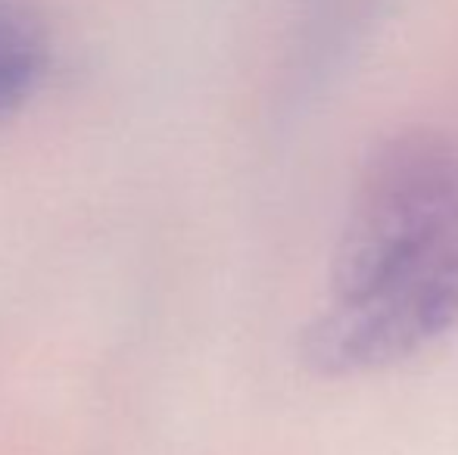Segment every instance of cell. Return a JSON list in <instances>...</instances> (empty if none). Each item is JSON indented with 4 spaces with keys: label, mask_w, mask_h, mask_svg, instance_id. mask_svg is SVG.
Wrapping results in <instances>:
<instances>
[{
    "label": "cell",
    "mask_w": 458,
    "mask_h": 455,
    "mask_svg": "<svg viewBox=\"0 0 458 455\" xmlns=\"http://www.w3.org/2000/svg\"><path fill=\"white\" fill-rule=\"evenodd\" d=\"M458 324V138L409 128L371 150L352 188L300 356L352 377L424 352Z\"/></svg>",
    "instance_id": "cell-1"
},
{
    "label": "cell",
    "mask_w": 458,
    "mask_h": 455,
    "mask_svg": "<svg viewBox=\"0 0 458 455\" xmlns=\"http://www.w3.org/2000/svg\"><path fill=\"white\" fill-rule=\"evenodd\" d=\"M44 66L47 35L35 6L25 0H0V119L31 97Z\"/></svg>",
    "instance_id": "cell-2"
}]
</instances>
